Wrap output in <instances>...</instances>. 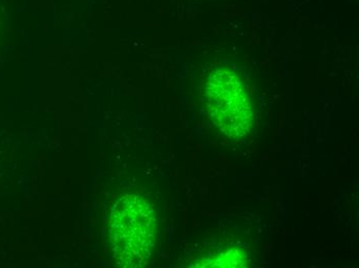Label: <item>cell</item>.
Segmentation results:
<instances>
[{
    "label": "cell",
    "instance_id": "obj_1",
    "mask_svg": "<svg viewBox=\"0 0 359 268\" xmlns=\"http://www.w3.org/2000/svg\"><path fill=\"white\" fill-rule=\"evenodd\" d=\"M109 233L114 258L120 267H144L156 244V218L152 206L140 195L122 196L111 208Z\"/></svg>",
    "mask_w": 359,
    "mask_h": 268
},
{
    "label": "cell",
    "instance_id": "obj_2",
    "mask_svg": "<svg viewBox=\"0 0 359 268\" xmlns=\"http://www.w3.org/2000/svg\"><path fill=\"white\" fill-rule=\"evenodd\" d=\"M205 94L210 117L223 134L238 139L250 132L253 124L250 97L233 71H214L208 78Z\"/></svg>",
    "mask_w": 359,
    "mask_h": 268
}]
</instances>
